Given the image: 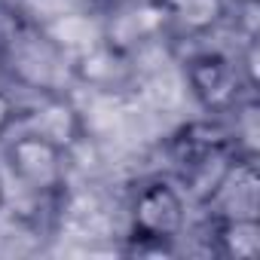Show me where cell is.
Listing matches in <instances>:
<instances>
[{"instance_id": "cell-1", "label": "cell", "mask_w": 260, "mask_h": 260, "mask_svg": "<svg viewBox=\"0 0 260 260\" xmlns=\"http://www.w3.org/2000/svg\"><path fill=\"white\" fill-rule=\"evenodd\" d=\"M128 217H132V236L138 242L166 251V245L175 242L187 226V199L172 181L153 178L135 190Z\"/></svg>"}, {"instance_id": "cell-2", "label": "cell", "mask_w": 260, "mask_h": 260, "mask_svg": "<svg viewBox=\"0 0 260 260\" xmlns=\"http://www.w3.org/2000/svg\"><path fill=\"white\" fill-rule=\"evenodd\" d=\"M68 159L71 153L64 147L28 128L7 144L13 178L34 196H58L68 187Z\"/></svg>"}, {"instance_id": "cell-3", "label": "cell", "mask_w": 260, "mask_h": 260, "mask_svg": "<svg viewBox=\"0 0 260 260\" xmlns=\"http://www.w3.org/2000/svg\"><path fill=\"white\" fill-rule=\"evenodd\" d=\"M184 80L193 98L208 113H230L242 101V74L239 61H233L223 52H196L184 61ZM254 95V92H251Z\"/></svg>"}, {"instance_id": "cell-4", "label": "cell", "mask_w": 260, "mask_h": 260, "mask_svg": "<svg viewBox=\"0 0 260 260\" xmlns=\"http://www.w3.org/2000/svg\"><path fill=\"white\" fill-rule=\"evenodd\" d=\"M257 162L254 156H239L230 169L220 172L217 184L211 187L208 199L217 202V217H257Z\"/></svg>"}, {"instance_id": "cell-5", "label": "cell", "mask_w": 260, "mask_h": 260, "mask_svg": "<svg viewBox=\"0 0 260 260\" xmlns=\"http://www.w3.org/2000/svg\"><path fill=\"white\" fill-rule=\"evenodd\" d=\"M28 132H37L71 153L83 141V116L61 92H46L28 116Z\"/></svg>"}, {"instance_id": "cell-6", "label": "cell", "mask_w": 260, "mask_h": 260, "mask_svg": "<svg viewBox=\"0 0 260 260\" xmlns=\"http://www.w3.org/2000/svg\"><path fill=\"white\" fill-rule=\"evenodd\" d=\"M43 31H46V37H49L71 61H77L80 55H86V52H92V49H98V46L107 43V31H104L95 19L83 16V13L58 16V19H52L49 25H43Z\"/></svg>"}, {"instance_id": "cell-7", "label": "cell", "mask_w": 260, "mask_h": 260, "mask_svg": "<svg viewBox=\"0 0 260 260\" xmlns=\"http://www.w3.org/2000/svg\"><path fill=\"white\" fill-rule=\"evenodd\" d=\"M156 7L166 22H172L184 34H208L214 31L226 10L230 0H156Z\"/></svg>"}, {"instance_id": "cell-8", "label": "cell", "mask_w": 260, "mask_h": 260, "mask_svg": "<svg viewBox=\"0 0 260 260\" xmlns=\"http://www.w3.org/2000/svg\"><path fill=\"white\" fill-rule=\"evenodd\" d=\"M217 254L230 260L260 257V217H217L214 226Z\"/></svg>"}, {"instance_id": "cell-9", "label": "cell", "mask_w": 260, "mask_h": 260, "mask_svg": "<svg viewBox=\"0 0 260 260\" xmlns=\"http://www.w3.org/2000/svg\"><path fill=\"white\" fill-rule=\"evenodd\" d=\"M16 119H19V104H16V98H13L7 89H0V141L10 135V128L16 125Z\"/></svg>"}, {"instance_id": "cell-10", "label": "cell", "mask_w": 260, "mask_h": 260, "mask_svg": "<svg viewBox=\"0 0 260 260\" xmlns=\"http://www.w3.org/2000/svg\"><path fill=\"white\" fill-rule=\"evenodd\" d=\"M7 205V184H4V175H0V211Z\"/></svg>"}, {"instance_id": "cell-11", "label": "cell", "mask_w": 260, "mask_h": 260, "mask_svg": "<svg viewBox=\"0 0 260 260\" xmlns=\"http://www.w3.org/2000/svg\"><path fill=\"white\" fill-rule=\"evenodd\" d=\"M101 4H110V7H125V4H132V0H101Z\"/></svg>"}, {"instance_id": "cell-12", "label": "cell", "mask_w": 260, "mask_h": 260, "mask_svg": "<svg viewBox=\"0 0 260 260\" xmlns=\"http://www.w3.org/2000/svg\"><path fill=\"white\" fill-rule=\"evenodd\" d=\"M230 4H236V7H239V4H254V0H230Z\"/></svg>"}]
</instances>
